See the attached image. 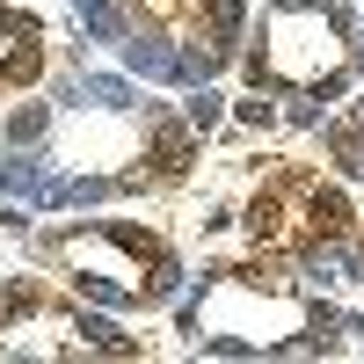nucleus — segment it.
Returning <instances> with one entry per match:
<instances>
[{"instance_id": "obj_6", "label": "nucleus", "mask_w": 364, "mask_h": 364, "mask_svg": "<svg viewBox=\"0 0 364 364\" xmlns=\"http://www.w3.org/2000/svg\"><path fill=\"white\" fill-rule=\"evenodd\" d=\"M73 8H80V22H87V37H102V44H124L132 29H139L124 0H73Z\"/></svg>"}, {"instance_id": "obj_10", "label": "nucleus", "mask_w": 364, "mask_h": 364, "mask_svg": "<svg viewBox=\"0 0 364 364\" xmlns=\"http://www.w3.org/2000/svg\"><path fill=\"white\" fill-rule=\"evenodd\" d=\"M73 336H80V350H102V357H132V350H139L124 328L102 321V314H73Z\"/></svg>"}, {"instance_id": "obj_2", "label": "nucleus", "mask_w": 364, "mask_h": 364, "mask_svg": "<svg viewBox=\"0 0 364 364\" xmlns=\"http://www.w3.org/2000/svg\"><path fill=\"white\" fill-rule=\"evenodd\" d=\"M51 248H58V262H66V277H73L80 299H95V306H161V299H154V277H146V269L161 262V248H154L139 226L58 233Z\"/></svg>"}, {"instance_id": "obj_7", "label": "nucleus", "mask_w": 364, "mask_h": 364, "mask_svg": "<svg viewBox=\"0 0 364 364\" xmlns=\"http://www.w3.org/2000/svg\"><path fill=\"white\" fill-rule=\"evenodd\" d=\"M37 190H44V154L37 146H15L0 161V197H37Z\"/></svg>"}, {"instance_id": "obj_1", "label": "nucleus", "mask_w": 364, "mask_h": 364, "mask_svg": "<svg viewBox=\"0 0 364 364\" xmlns=\"http://www.w3.org/2000/svg\"><path fill=\"white\" fill-rule=\"evenodd\" d=\"M343 29H350L343 0H277V8L262 15V44L248 58L255 87H291V95H328L336 102L350 87Z\"/></svg>"}, {"instance_id": "obj_4", "label": "nucleus", "mask_w": 364, "mask_h": 364, "mask_svg": "<svg viewBox=\"0 0 364 364\" xmlns=\"http://www.w3.org/2000/svg\"><path fill=\"white\" fill-rule=\"evenodd\" d=\"M37 73V22L0 8V87H22Z\"/></svg>"}, {"instance_id": "obj_9", "label": "nucleus", "mask_w": 364, "mask_h": 364, "mask_svg": "<svg viewBox=\"0 0 364 364\" xmlns=\"http://www.w3.org/2000/svg\"><path fill=\"white\" fill-rule=\"evenodd\" d=\"M357 269H364V262H357L350 248H336V233L306 248V277H314V284H343V277H357Z\"/></svg>"}, {"instance_id": "obj_15", "label": "nucleus", "mask_w": 364, "mask_h": 364, "mask_svg": "<svg viewBox=\"0 0 364 364\" xmlns=\"http://www.w3.org/2000/svg\"><path fill=\"white\" fill-rule=\"evenodd\" d=\"M197 8L211 15V29H219V37H240V22H248V0H197Z\"/></svg>"}, {"instance_id": "obj_3", "label": "nucleus", "mask_w": 364, "mask_h": 364, "mask_svg": "<svg viewBox=\"0 0 364 364\" xmlns=\"http://www.w3.org/2000/svg\"><path fill=\"white\" fill-rule=\"evenodd\" d=\"M248 233H255V248H277V240H321V226H314V182H299V175L262 182L255 204H248Z\"/></svg>"}, {"instance_id": "obj_16", "label": "nucleus", "mask_w": 364, "mask_h": 364, "mask_svg": "<svg viewBox=\"0 0 364 364\" xmlns=\"http://www.w3.org/2000/svg\"><path fill=\"white\" fill-rule=\"evenodd\" d=\"M233 117H240V124L255 132V124H269V117H277V102H269L262 87H255V95H240V102H233Z\"/></svg>"}, {"instance_id": "obj_14", "label": "nucleus", "mask_w": 364, "mask_h": 364, "mask_svg": "<svg viewBox=\"0 0 364 364\" xmlns=\"http://www.w3.org/2000/svg\"><path fill=\"white\" fill-rule=\"evenodd\" d=\"M44 132H51V109H44V102H22V109L8 117V146H37Z\"/></svg>"}, {"instance_id": "obj_13", "label": "nucleus", "mask_w": 364, "mask_h": 364, "mask_svg": "<svg viewBox=\"0 0 364 364\" xmlns=\"http://www.w3.org/2000/svg\"><path fill=\"white\" fill-rule=\"evenodd\" d=\"M328 146H336L343 175H357V182H364V124H328Z\"/></svg>"}, {"instance_id": "obj_8", "label": "nucleus", "mask_w": 364, "mask_h": 364, "mask_svg": "<svg viewBox=\"0 0 364 364\" xmlns=\"http://www.w3.org/2000/svg\"><path fill=\"white\" fill-rule=\"evenodd\" d=\"M190 146H197L190 117H182V124H168V117H154V161H161V175H182V168H190Z\"/></svg>"}, {"instance_id": "obj_5", "label": "nucleus", "mask_w": 364, "mask_h": 364, "mask_svg": "<svg viewBox=\"0 0 364 364\" xmlns=\"http://www.w3.org/2000/svg\"><path fill=\"white\" fill-rule=\"evenodd\" d=\"M117 51H124V66L146 73V80H175V87H190V73H182V51H168L161 37H146V29H132Z\"/></svg>"}, {"instance_id": "obj_11", "label": "nucleus", "mask_w": 364, "mask_h": 364, "mask_svg": "<svg viewBox=\"0 0 364 364\" xmlns=\"http://www.w3.org/2000/svg\"><path fill=\"white\" fill-rule=\"evenodd\" d=\"M80 102H95V109H132V80L124 73H80Z\"/></svg>"}, {"instance_id": "obj_17", "label": "nucleus", "mask_w": 364, "mask_h": 364, "mask_svg": "<svg viewBox=\"0 0 364 364\" xmlns=\"http://www.w3.org/2000/svg\"><path fill=\"white\" fill-rule=\"evenodd\" d=\"M357 124H364V95H357Z\"/></svg>"}, {"instance_id": "obj_12", "label": "nucleus", "mask_w": 364, "mask_h": 364, "mask_svg": "<svg viewBox=\"0 0 364 364\" xmlns=\"http://www.w3.org/2000/svg\"><path fill=\"white\" fill-rule=\"evenodd\" d=\"M182 117H190V132L204 139V132H211V124H219V117H226V95H219V87H211V80H204V87H190V102H182Z\"/></svg>"}]
</instances>
